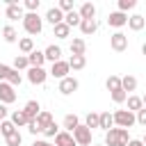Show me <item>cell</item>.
<instances>
[{"instance_id":"41","label":"cell","mask_w":146,"mask_h":146,"mask_svg":"<svg viewBox=\"0 0 146 146\" xmlns=\"http://www.w3.org/2000/svg\"><path fill=\"white\" fill-rule=\"evenodd\" d=\"M57 9H59L62 14H68V11H73V0H59Z\"/></svg>"},{"instance_id":"52","label":"cell","mask_w":146,"mask_h":146,"mask_svg":"<svg viewBox=\"0 0 146 146\" xmlns=\"http://www.w3.org/2000/svg\"><path fill=\"white\" fill-rule=\"evenodd\" d=\"M96 146H105V144H96Z\"/></svg>"},{"instance_id":"6","label":"cell","mask_w":146,"mask_h":146,"mask_svg":"<svg viewBox=\"0 0 146 146\" xmlns=\"http://www.w3.org/2000/svg\"><path fill=\"white\" fill-rule=\"evenodd\" d=\"M46 78H48V71H46L43 66H30V68H27V80H30L32 84H43Z\"/></svg>"},{"instance_id":"48","label":"cell","mask_w":146,"mask_h":146,"mask_svg":"<svg viewBox=\"0 0 146 146\" xmlns=\"http://www.w3.org/2000/svg\"><path fill=\"white\" fill-rule=\"evenodd\" d=\"M32 146H55V144H50V141H34Z\"/></svg>"},{"instance_id":"9","label":"cell","mask_w":146,"mask_h":146,"mask_svg":"<svg viewBox=\"0 0 146 146\" xmlns=\"http://www.w3.org/2000/svg\"><path fill=\"white\" fill-rule=\"evenodd\" d=\"M14 100H16L14 87H11L9 82H0V103H2V105H9V103H14Z\"/></svg>"},{"instance_id":"50","label":"cell","mask_w":146,"mask_h":146,"mask_svg":"<svg viewBox=\"0 0 146 146\" xmlns=\"http://www.w3.org/2000/svg\"><path fill=\"white\" fill-rule=\"evenodd\" d=\"M141 52H144V55H146V43H144V46H141Z\"/></svg>"},{"instance_id":"47","label":"cell","mask_w":146,"mask_h":146,"mask_svg":"<svg viewBox=\"0 0 146 146\" xmlns=\"http://www.w3.org/2000/svg\"><path fill=\"white\" fill-rule=\"evenodd\" d=\"M128 146H144V144H141L139 139H130V141H128Z\"/></svg>"},{"instance_id":"3","label":"cell","mask_w":146,"mask_h":146,"mask_svg":"<svg viewBox=\"0 0 146 146\" xmlns=\"http://www.w3.org/2000/svg\"><path fill=\"white\" fill-rule=\"evenodd\" d=\"M112 119H114L116 128H123V130H128V128H132V125L137 123V121H135V114L128 112V110H116V112L112 114Z\"/></svg>"},{"instance_id":"51","label":"cell","mask_w":146,"mask_h":146,"mask_svg":"<svg viewBox=\"0 0 146 146\" xmlns=\"http://www.w3.org/2000/svg\"><path fill=\"white\" fill-rule=\"evenodd\" d=\"M141 144H144V146H146V135H144V139H141Z\"/></svg>"},{"instance_id":"24","label":"cell","mask_w":146,"mask_h":146,"mask_svg":"<svg viewBox=\"0 0 146 146\" xmlns=\"http://www.w3.org/2000/svg\"><path fill=\"white\" fill-rule=\"evenodd\" d=\"M125 103H128V112H132V114H137V112L144 107V103H141V98H139V96H128V98H125Z\"/></svg>"},{"instance_id":"17","label":"cell","mask_w":146,"mask_h":146,"mask_svg":"<svg viewBox=\"0 0 146 146\" xmlns=\"http://www.w3.org/2000/svg\"><path fill=\"white\" fill-rule=\"evenodd\" d=\"M43 55H46V62H52V64H55V62L62 59V48L52 43V46H48V48L43 50Z\"/></svg>"},{"instance_id":"44","label":"cell","mask_w":146,"mask_h":146,"mask_svg":"<svg viewBox=\"0 0 146 146\" xmlns=\"http://www.w3.org/2000/svg\"><path fill=\"white\" fill-rule=\"evenodd\" d=\"M135 121H137L139 125H146V107H141V110L135 114Z\"/></svg>"},{"instance_id":"12","label":"cell","mask_w":146,"mask_h":146,"mask_svg":"<svg viewBox=\"0 0 146 146\" xmlns=\"http://www.w3.org/2000/svg\"><path fill=\"white\" fill-rule=\"evenodd\" d=\"M39 112H41V105H39L36 100H27L25 107H23V114L27 116V121H34V119L39 116Z\"/></svg>"},{"instance_id":"2","label":"cell","mask_w":146,"mask_h":146,"mask_svg":"<svg viewBox=\"0 0 146 146\" xmlns=\"http://www.w3.org/2000/svg\"><path fill=\"white\" fill-rule=\"evenodd\" d=\"M23 27L27 34H41L43 30V18L39 14H25L23 16Z\"/></svg>"},{"instance_id":"26","label":"cell","mask_w":146,"mask_h":146,"mask_svg":"<svg viewBox=\"0 0 146 146\" xmlns=\"http://www.w3.org/2000/svg\"><path fill=\"white\" fill-rule=\"evenodd\" d=\"M2 36H5L7 43H16L18 41V32L14 30V25H5L2 27Z\"/></svg>"},{"instance_id":"45","label":"cell","mask_w":146,"mask_h":146,"mask_svg":"<svg viewBox=\"0 0 146 146\" xmlns=\"http://www.w3.org/2000/svg\"><path fill=\"white\" fill-rule=\"evenodd\" d=\"M9 71H11V66H7V64H0V82H5V80H7Z\"/></svg>"},{"instance_id":"1","label":"cell","mask_w":146,"mask_h":146,"mask_svg":"<svg viewBox=\"0 0 146 146\" xmlns=\"http://www.w3.org/2000/svg\"><path fill=\"white\" fill-rule=\"evenodd\" d=\"M130 135L123 128H110L105 132V146H128Z\"/></svg>"},{"instance_id":"30","label":"cell","mask_w":146,"mask_h":146,"mask_svg":"<svg viewBox=\"0 0 146 146\" xmlns=\"http://www.w3.org/2000/svg\"><path fill=\"white\" fill-rule=\"evenodd\" d=\"M16 128H21V125H27V116L23 114V110H16L14 114H11V119H9Z\"/></svg>"},{"instance_id":"34","label":"cell","mask_w":146,"mask_h":146,"mask_svg":"<svg viewBox=\"0 0 146 146\" xmlns=\"http://www.w3.org/2000/svg\"><path fill=\"white\" fill-rule=\"evenodd\" d=\"M5 82H9V84H11V87H14V89H16V87H18V84H21V82H23V75H21V73H18V71H14V68H11V71H9V75H7V80H5Z\"/></svg>"},{"instance_id":"43","label":"cell","mask_w":146,"mask_h":146,"mask_svg":"<svg viewBox=\"0 0 146 146\" xmlns=\"http://www.w3.org/2000/svg\"><path fill=\"white\" fill-rule=\"evenodd\" d=\"M27 130H30L32 135H39V132H43V128L36 123V119H34V121H27Z\"/></svg>"},{"instance_id":"40","label":"cell","mask_w":146,"mask_h":146,"mask_svg":"<svg viewBox=\"0 0 146 146\" xmlns=\"http://www.w3.org/2000/svg\"><path fill=\"white\" fill-rule=\"evenodd\" d=\"M57 132H59V125H57L55 121L48 123V125L43 128V135H46V137H57Z\"/></svg>"},{"instance_id":"38","label":"cell","mask_w":146,"mask_h":146,"mask_svg":"<svg viewBox=\"0 0 146 146\" xmlns=\"http://www.w3.org/2000/svg\"><path fill=\"white\" fill-rule=\"evenodd\" d=\"M39 5H41V0H25L23 2V9H27V14H36Z\"/></svg>"},{"instance_id":"22","label":"cell","mask_w":146,"mask_h":146,"mask_svg":"<svg viewBox=\"0 0 146 146\" xmlns=\"http://www.w3.org/2000/svg\"><path fill=\"white\" fill-rule=\"evenodd\" d=\"M112 125H114V119H112V114H110V112L98 114V128H100V130H105V132H107Z\"/></svg>"},{"instance_id":"4","label":"cell","mask_w":146,"mask_h":146,"mask_svg":"<svg viewBox=\"0 0 146 146\" xmlns=\"http://www.w3.org/2000/svg\"><path fill=\"white\" fill-rule=\"evenodd\" d=\"M71 135H73V139H75L78 146H89V144H91V130H89L84 123H80Z\"/></svg>"},{"instance_id":"18","label":"cell","mask_w":146,"mask_h":146,"mask_svg":"<svg viewBox=\"0 0 146 146\" xmlns=\"http://www.w3.org/2000/svg\"><path fill=\"white\" fill-rule=\"evenodd\" d=\"M78 14H80V18H82V21L94 18V16H96V7H94V2H82V5H80V9H78Z\"/></svg>"},{"instance_id":"11","label":"cell","mask_w":146,"mask_h":146,"mask_svg":"<svg viewBox=\"0 0 146 146\" xmlns=\"http://www.w3.org/2000/svg\"><path fill=\"white\" fill-rule=\"evenodd\" d=\"M107 25H110V27H123V25H128V14H123V11H112V14L107 16Z\"/></svg>"},{"instance_id":"25","label":"cell","mask_w":146,"mask_h":146,"mask_svg":"<svg viewBox=\"0 0 146 146\" xmlns=\"http://www.w3.org/2000/svg\"><path fill=\"white\" fill-rule=\"evenodd\" d=\"M80 21H82V18H80V14H78L75 9L68 11V14H64V23H66L68 27H80Z\"/></svg>"},{"instance_id":"35","label":"cell","mask_w":146,"mask_h":146,"mask_svg":"<svg viewBox=\"0 0 146 146\" xmlns=\"http://www.w3.org/2000/svg\"><path fill=\"white\" fill-rule=\"evenodd\" d=\"M36 123H39L41 128H46L48 123H52V114H50V112H46V110H41V112H39V116H36Z\"/></svg>"},{"instance_id":"46","label":"cell","mask_w":146,"mask_h":146,"mask_svg":"<svg viewBox=\"0 0 146 146\" xmlns=\"http://www.w3.org/2000/svg\"><path fill=\"white\" fill-rule=\"evenodd\" d=\"M5 119H7V105L0 103V121H5Z\"/></svg>"},{"instance_id":"5","label":"cell","mask_w":146,"mask_h":146,"mask_svg":"<svg viewBox=\"0 0 146 146\" xmlns=\"http://www.w3.org/2000/svg\"><path fill=\"white\" fill-rule=\"evenodd\" d=\"M5 14H7V18L9 21H23V16H25V11H23V5H18V0H7V9H5Z\"/></svg>"},{"instance_id":"49","label":"cell","mask_w":146,"mask_h":146,"mask_svg":"<svg viewBox=\"0 0 146 146\" xmlns=\"http://www.w3.org/2000/svg\"><path fill=\"white\" fill-rule=\"evenodd\" d=\"M141 103H144V107H146V94H144V96H141Z\"/></svg>"},{"instance_id":"32","label":"cell","mask_w":146,"mask_h":146,"mask_svg":"<svg viewBox=\"0 0 146 146\" xmlns=\"http://www.w3.org/2000/svg\"><path fill=\"white\" fill-rule=\"evenodd\" d=\"M16 130H18V128H16L11 121H7V119H5V121H0V135H2V137H9V135H11V132H16Z\"/></svg>"},{"instance_id":"29","label":"cell","mask_w":146,"mask_h":146,"mask_svg":"<svg viewBox=\"0 0 146 146\" xmlns=\"http://www.w3.org/2000/svg\"><path fill=\"white\" fill-rule=\"evenodd\" d=\"M14 71H23V68H30V62H27V55H16L14 57Z\"/></svg>"},{"instance_id":"8","label":"cell","mask_w":146,"mask_h":146,"mask_svg":"<svg viewBox=\"0 0 146 146\" xmlns=\"http://www.w3.org/2000/svg\"><path fill=\"white\" fill-rule=\"evenodd\" d=\"M68 62H64V59H59V62H55L52 66H50V71H48V75H52V78H57V80H64V78H68Z\"/></svg>"},{"instance_id":"21","label":"cell","mask_w":146,"mask_h":146,"mask_svg":"<svg viewBox=\"0 0 146 146\" xmlns=\"http://www.w3.org/2000/svg\"><path fill=\"white\" fill-rule=\"evenodd\" d=\"M121 89H123L125 94L135 91V89H137V78H135V75H123V78H121Z\"/></svg>"},{"instance_id":"7","label":"cell","mask_w":146,"mask_h":146,"mask_svg":"<svg viewBox=\"0 0 146 146\" xmlns=\"http://www.w3.org/2000/svg\"><path fill=\"white\" fill-rule=\"evenodd\" d=\"M110 48H112L114 52H123V50L128 48V36H125L123 32H114V34L110 36Z\"/></svg>"},{"instance_id":"31","label":"cell","mask_w":146,"mask_h":146,"mask_svg":"<svg viewBox=\"0 0 146 146\" xmlns=\"http://www.w3.org/2000/svg\"><path fill=\"white\" fill-rule=\"evenodd\" d=\"M105 87H107L110 94L116 91V89H121V78H119V75H110V78L105 80Z\"/></svg>"},{"instance_id":"36","label":"cell","mask_w":146,"mask_h":146,"mask_svg":"<svg viewBox=\"0 0 146 146\" xmlns=\"http://www.w3.org/2000/svg\"><path fill=\"white\" fill-rule=\"evenodd\" d=\"M84 125H87L89 130L98 128V114H96V112H89V114H87V119H84Z\"/></svg>"},{"instance_id":"23","label":"cell","mask_w":146,"mask_h":146,"mask_svg":"<svg viewBox=\"0 0 146 146\" xmlns=\"http://www.w3.org/2000/svg\"><path fill=\"white\" fill-rule=\"evenodd\" d=\"M18 50H21L23 55H30V52L34 50V41H32V36H23V39H18Z\"/></svg>"},{"instance_id":"13","label":"cell","mask_w":146,"mask_h":146,"mask_svg":"<svg viewBox=\"0 0 146 146\" xmlns=\"http://www.w3.org/2000/svg\"><path fill=\"white\" fill-rule=\"evenodd\" d=\"M55 146H78V144H75V139H73V135H71V132L59 130V132H57V137H55Z\"/></svg>"},{"instance_id":"37","label":"cell","mask_w":146,"mask_h":146,"mask_svg":"<svg viewBox=\"0 0 146 146\" xmlns=\"http://www.w3.org/2000/svg\"><path fill=\"white\" fill-rule=\"evenodd\" d=\"M5 141H7V146H21V141H23V137H21V132L16 130V132H11L9 137H5Z\"/></svg>"},{"instance_id":"42","label":"cell","mask_w":146,"mask_h":146,"mask_svg":"<svg viewBox=\"0 0 146 146\" xmlns=\"http://www.w3.org/2000/svg\"><path fill=\"white\" fill-rule=\"evenodd\" d=\"M135 5H137V0H119V11H128V9H135Z\"/></svg>"},{"instance_id":"20","label":"cell","mask_w":146,"mask_h":146,"mask_svg":"<svg viewBox=\"0 0 146 146\" xmlns=\"http://www.w3.org/2000/svg\"><path fill=\"white\" fill-rule=\"evenodd\" d=\"M27 62H30V66H43V62H46L43 50H32V52L27 55Z\"/></svg>"},{"instance_id":"15","label":"cell","mask_w":146,"mask_h":146,"mask_svg":"<svg viewBox=\"0 0 146 146\" xmlns=\"http://www.w3.org/2000/svg\"><path fill=\"white\" fill-rule=\"evenodd\" d=\"M144 25H146V18H144L141 14L128 16V27H130L132 32H139V30H144Z\"/></svg>"},{"instance_id":"14","label":"cell","mask_w":146,"mask_h":146,"mask_svg":"<svg viewBox=\"0 0 146 146\" xmlns=\"http://www.w3.org/2000/svg\"><path fill=\"white\" fill-rule=\"evenodd\" d=\"M46 21L55 27V25H59V23H64V14L57 9V7H50L48 11H46Z\"/></svg>"},{"instance_id":"39","label":"cell","mask_w":146,"mask_h":146,"mask_svg":"<svg viewBox=\"0 0 146 146\" xmlns=\"http://www.w3.org/2000/svg\"><path fill=\"white\" fill-rule=\"evenodd\" d=\"M110 96H112V100H114L116 105H121V103H125V98H128V94H125L123 89H116V91H112Z\"/></svg>"},{"instance_id":"19","label":"cell","mask_w":146,"mask_h":146,"mask_svg":"<svg viewBox=\"0 0 146 146\" xmlns=\"http://www.w3.org/2000/svg\"><path fill=\"white\" fill-rule=\"evenodd\" d=\"M87 66V57L84 55H71V59H68V68H73V71H82Z\"/></svg>"},{"instance_id":"16","label":"cell","mask_w":146,"mask_h":146,"mask_svg":"<svg viewBox=\"0 0 146 146\" xmlns=\"http://www.w3.org/2000/svg\"><path fill=\"white\" fill-rule=\"evenodd\" d=\"M96 30H98V21H96V18H87V21H80V32H82L84 36L94 34Z\"/></svg>"},{"instance_id":"33","label":"cell","mask_w":146,"mask_h":146,"mask_svg":"<svg viewBox=\"0 0 146 146\" xmlns=\"http://www.w3.org/2000/svg\"><path fill=\"white\" fill-rule=\"evenodd\" d=\"M52 30H55V36H57V39H66V36L71 34V27H68L66 23H59V25H55Z\"/></svg>"},{"instance_id":"28","label":"cell","mask_w":146,"mask_h":146,"mask_svg":"<svg viewBox=\"0 0 146 146\" xmlns=\"http://www.w3.org/2000/svg\"><path fill=\"white\" fill-rule=\"evenodd\" d=\"M78 125H80V119H78L75 114H66V116H64V128H66V132H73Z\"/></svg>"},{"instance_id":"10","label":"cell","mask_w":146,"mask_h":146,"mask_svg":"<svg viewBox=\"0 0 146 146\" xmlns=\"http://www.w3.org/2000/svg\"><path fill=\"white\" fill-rule=\"evenodd\" d=\"M78 87H80V82L75 78H71V75L59 80V94H64V96H71L73 91H78Z\"/></svg>"},{"instance_id":"27","label":"cell","mask_w":146,"mask_h":146,"mask_svg":"<svg viewBox=\"0 0 146 146\" xmlns=\"http://www.w3.org/2000/svg\"><path fill=\"white\" fill-rule=\"evenodd\" d=\"M84 52H87L84 39H73L71 41V55H84Z\"/></svg>"}]
</instances>
